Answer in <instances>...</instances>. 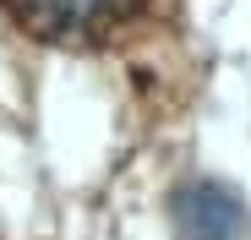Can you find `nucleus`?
I'll return each mask as SVG.
<instances>
[{
    "label": "nucleus",
    "mask_w": 251,
    "mask_h": 240,
    "mask_svg": "<svg viewBox=\"0 0 251 240\" xmlns=\"http://www.w3.org/2000/svg\"><path fill=\"white\" fill-rule=\"evenodd\" d=\"M11 17L50 44H93L142 11V0H6Z\"/></svg>",
    "instance_id": "1"
},
{
    "label": "nucleus",
    "mask_w": 251,
    "mask_h": 240,
    "mask_svg": "<svg viewBox=\"0 0 251 240\" xmlns=\"http://www.w3.org/2000/svg\"><path fill=\"white\" fill-rule=\"evenodd\" d=\"M175 224L186 240H240L246 235V208L240 196L219 180H191L175 196Z\"/></svg>",
    "instance_id": "2"
}]
</instances>
